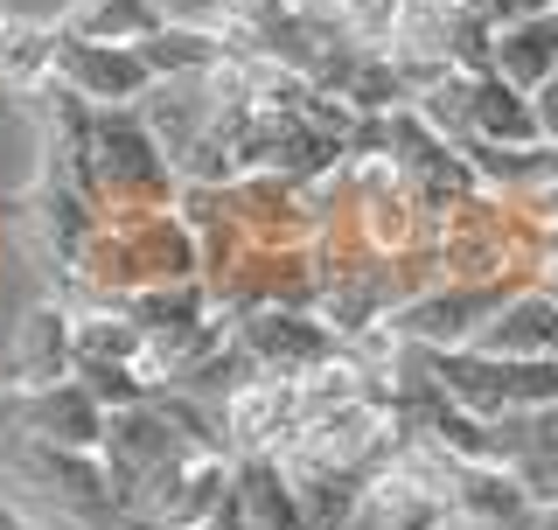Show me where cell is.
Listing matches in <instances>:
<instances>
[{"mask_svg": "<svg viewBox=\"0 0 558 530\" xmlns=\"http://www.w3.org/2000/svg\"><path fill=\"white\" fill-rule=\"evenodd\" d=\"M349 530H384V523H371V517H356V523H349Z\"/></svg>", "mask_w": 558, "mask_h": 530, "instance_id": "44dd1931", "label": "cell"}, {"mask_svg": "<svg viewBox=\"0 0 558 530\" xmlns=\"http://www.w3.org/2000/svg\"><path fill=\"white\" fill-rule=\"evenodd\" d=\"M517 287H461V279H447V287H426L418 300H405V308L391 314V328L405 335V342L418 349H475L488 314L502 308Z\"/></svg>", "mask_w": 558, "mask_h": 530, "instance_id": "ba28073f", "label": "cell"}, {"mask_svg": "<svg viewBox=\"0 0 558 530\" xmlns=\"http://www.w3.org/2000/svg\"><path fill=\"white\" fill-rule=\"evenodd\" d=\"M482 357H517V363H537V357H558V300L545 287H517L488 314L482 328Z\"/></svg>", "mask_w": 558, "mask_h": 530, "instance_id": "8fae6325", "label": "cell"}, {"mask_svg": "<svg viewBox=\"0 0 558 530\" xmlns=\"http://www.w3.org/2000/svg\"><path fill=\"white\" fill-rule=\"evenodd\" d=\"M238 349L258 363V377H307V370L336 363L349 342L314 308H258L238 322Z\"/></svg>", "mask_w": 558, "mask_h": 530, "instance_id": "5b68a950", "label": "cell"}, {"mask_svg": "<svg viewBox=\"0 0 558 530\" xmlns=\"http://www.w3.org/2000/svg\"><path fill=\"white\" fill-rule=\"evenodd\" d=\"M517 474L531 482V496L545 503V509H558V405H551V412H531V419H523Z\"/></svg>", "mask_w": 558, "mask_h": 530, "instance_id": "2e32d148", "label": "cell"}, {"mask_svg": "<svg viewBox=\"0 0 558 530\" xmlns=\"http://www.w3.org/2000/svg\"><path fill=\"white\" fill-rule=\"evenodd\" d=\"M545 523V503L531 496L517 468H475L461 461L447 489V523L440 530H537Z\"/></svg>", "mask_w": 558, "mask_h": 530, "instance_id": "9c48e42d", "label": "cell"}, {"mask_svg": "<svg viewBox=\"0 0 558 530\" xmlns=\"http://www.w3.org/2000/svg\"><path fill=\"white\" fill-rule=\"evenodd\" d=\"M57 22L70 35H92V43H147L174 14H168V0H70Z\"/></svg>", "mask_w": 558, "mask_h": 530, "instance_id": "5bb4252c", "label": "cell"}, {"mask_svg": "<svg viewBox=\"0 0 558 530\" xmlns=\"http://www.w3.org/2000/svg\"><path fill=\"white\" fill-rule=\"evenodd\" d=\"M217 426H223V447H231V461L279 454L293 433H301V392H293V377H252L244 392L223 398Z\"/></svg>", "mask_w": 558, "mask_h": 530, "instance_id": "30bf717a", "label": "cell"}, {"mask_svg": "<svg viewBox=\"0 0 558 530\" xmlns=\"http://www.w3.org/2000/svg\"><path fill=\"white\" fill-rule=\"evenodd\" d=\"M0 84L14 98H43L57 92V22H14L0 28Z\"/></svg>", "mask_w": 558, "mask_h": 530, "instance_id": "4fadbf2b", "label": "cell"}, {"mask_svg": "<svg viewBox=\"0 0 558 530\" xmlns=\"http://www.w3.org/2000/svg\"><path fill=\"white\" fill-rule=\"evenodd\" d=\"M531 287H545V293L558 300V258H545V273H537V279H531Z\"/></svg>", "mask_w": 558, "mask_h": 530, "instance_id": "ffe728a7", "label": "cell"}, {"mask_svg": "<svg viewBox=\"0 0 558 530\" xmlns=\"http://www.w3.org/2000/svg\"><path fill=\"white\" fill-rule=\"evenodd\" d=\"M433 273L461 279V287H531L537 273H545V231H537L531 217L496 196V189H482V196L453 203L440 224H433V244H426Z\"/></svg>", "mask_w": 558, "mask_h": 530, "instance_id": "6da1fadb", "label": "cell"}, {"mask_svg": "<svg viewBox=\"0 0 558 530\" xmlns=\"http://www.w3.org/2000/svg\"><path fill=\"white\" fill-rule=\"evenodd\" d=\"M0 392H49V384L77 377V308L63 293H43L22 308V322L8 335V357H0Z\"/></svg>", "mask_w": 558, "mask_h": 530, "instance_id": "277c9868", "label": "cell"}, {"mask_svg": "<svg viewBox=\"0 0 558 530\" xmlns=\"http://www.w3.org/2000/svg\"><path fill=\"white\" fill-rule=\"evenodd\" d=\"M496 28H517V22H537V14H558V0H475Z\"/></svg>", "mask_w": 558, "mask_h": 530, "instance_id": "e0dca14e", "label": "cell"}, {"mask_svg": "<svg viewBox=\"0 0 558 530\" xmlns=\"http://www.w3.org/2000/svg\"><path fill=\"white\" fill-rule=\"evenodd\" d=\"M468 140H496V147H545V127H537L531 92H517L502 70H482L475 77V133Z\"/></svg>", "mask_w": 558, "mask_h": 530, "instance_id": "7c38bea8", "label": "cell"}, {"mask_svg": "<svg viewBox=\"0 0 558 530\" xmlns=\"http://www.w3.org/2000/svg\"><path fill=\"white\" fill-rule=\"evenodd\" d=\"M496 70L517 84V92L551 84V77H558V14H537V22L496 28Z\"/></svg>", "mask_w": 558, "mask_h": 530, "instance_id": "9a60e30c", "label": "cell"}, {"mask_svg": "<svg viewBox=\"0 0 558 530\" xmlns=\"http://www.w3.org/2000/svg\"><path fill=\"white\" fill-rule=\"evenodd\" d=\"M433 384L482 419H531L558 405V357L517 363V357H482V349H426Z\"/></svg>", "mask_w": 558, "mask_h": 530, "instance_id": "3957f363", "label": "cell"}, {"mask_svg": "<svg viewBox=\"0 0 558 530\" xmlns=\"http://www.w3.org/2000/svg\"><path fill=\"white\" fill-rule=\"evenodd\" d=\"M0 419L14 439H49V447H84V454H98L105 426H112V412L77 377L49 384V392H0Z\"/></svg>", "mask_w": 558, "mask_h": 530, "instance_id": "52a82bcc", "label": "cell"}, {"mask_svg": "<svg viewBox=\"0 0 558 530\" xmlns=\"http://www.w3.org/2000/svg\"><path fill=\"white\" fill-rule=\"evenodd\" d=\"M0 28H8V14H0Z\"/></svg>", "mask_w": 558, "mask_h": 530, "instance_id": "7402d4cb", "label": "cell"}, {"mask_svg": "<svg viewBox=\"0 0 558 530\" xmlns=\"http://www.w3.org/2000/svg\"><path fill=\"white\" fill-rule=\"evenodd\" d=\"M182 168L140 119V105H92V196L98 217H147V209H182Z\"/></svg>", "mask_w": 558, "mask_h": 530, "instance_id": "7a4b0ae2", "label": "cell"}, {"mask_svg": "<svg viewBox=\"0 0 558 530\" xmlns=\"http://www.w3.org/2000/svg\"><path fill=\"white\" fill-rule=\"evenodd\" d=\"M0 530H35V523H28V517H22V509H14L8 496H0Z\"/></svg>", "mask_w": 558, "mask_h": 530, "instance_id": "d6986e66", "label": "cell"}, {"mask_svg": "<svg viewBox=\"0 0 558 530\" xmlns=\"http://www.w3.org/2000/svg\"><path fill=\"white\" fill-rule=\"evenodd\" d=\"M57 84L77 92L84 105H98V112H112V105H140L161 77L133 43H92V35H70L57 22Z\"/></svg>", "mask_w": 558, "mask_h": 530, "instance_id": "8992f818", "label": "cell"}, {"mask_svg": "<svg viewBox=\"0 0 558 530\" xmlns=\"http://www.w3.org/2000/svg\"><path fill=\"white\" fill-rule=\"evenodd\" d=\"M531 105H537V127H545V140L558 147V77H551V84H537Z\"/></svg>", "mask_w": 558, "mask_h": 530, "instance_id": "ac0fdd59", "label": "cell"}]
</instances>
